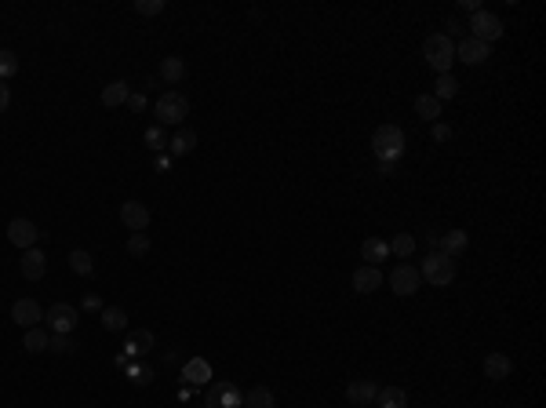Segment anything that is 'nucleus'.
Returning a JSON list of instances; mask_svg holds the SVG:
<instances>
[{
	"mask_svg": "<svg viewBox=\"0 0 546 408\" xmlns=\"http://www.w3.org/2000/svg\"><path fill=\"white\" fill-rule=\"evenodd\" d=\"M372 146H375V161L397 164L404 157V132L397 128V124H379L375 135H372Z\"/></svg>",
	"mask_w": 546,
	"mask_h": 408,
	"instance_id": "1",
	"label": "nucleus"
},
{
	"mask_svg": "<svg viewBox=\"0 0 546 408\" xmlns=\"http://www.w3.org/2000/svg\"><path fill=\"white\" fill-rule=\"evenodd\" d=\"M423 58L430 62V70L441 77V73H452V62H456V44L452 37H444V33H430L423 41Z\"/></svg>",
	"mask_w": 546,
	"mask_h": 408,
	"instance_id": "2",
	"label": "nucleus"
},
{
	"mask_svg": "<svg viewBox=\"0 0 546 408\" xmlns=\"http://www.w3.org/2000/svg\"><path fill=\"white\" fill-rule=\"evenodd\" d=\"M153 113H157L160 128H179V124L189 117V99L182 95V91H164V95L153 103Z\"/></svg>",
	"mask_w": 546,
	"mask_h": 408,
	"instance_id": "3",
	"label": "nucleus"
},
{
	"mask_svg": "<svg viewBox=\"0 0 546 408\" xmlns=\"http://www.w3.org/2000/svg\"><path fill=\"white\" fill-rule=\"evenodd\" d=\"M456 273H459L456 259L437 256V252H430V256L423 259V266H419V277H423V281H430V285H441V288H444V285H452Z\"/></svg>",
	"mask_w": 546,
	"mask_h": 408,
	"instance_id": "4",
	"label": "nucleus"
},
{
	"mask_svg": "<svg viewBox=\"0 0 546 408\" xmlns=\"http://www.w3.org/2000/svg\"><path fill=\"white\" fill-rule=\"evenodd\" d=\"M470 37L492 48V41H499V37H503V19H499V15H492V11H485V8L473 11V15H470Z\"/></svg>",
	"mask_w": 546,
	"mask_h": 408,
	"instance_id": "5",
	"label": "nucleus"
},
{
	"mask_svg": "<svg viewBox=\"0 0 546 408\" xmlns=\"http://www.w3.org/2000/svg\"><path fill=\"white\" fill-rule=\"evenodd\" d=\"M77 318H80V310L70 306V303H55V306L44 313V321H48L51 335H73V332H77Z\"/></svg>",
	"mask_w": 546,
	"mask_h": 408,
	"instance_id": "6",
	"label": "nucleus"
},
{
	"mask_svg": "<svg viewBox=\"0 0 546 408\" xmlns=\"http://www.w3.org/2000/svg\"><path fill=\"white\" fill-rule=\"evenodd\" d=\"M390 288H394V295H415L419 292V285H423V277H419V270L415 266H408V263H397L394 270H390Z\"/></svg>",
	"mask_w": 546,
	"mask_h": 408,
	"instance_id": "7",
	"label": "nucleus"
},
{
	"mask_svg": "<svg viewBox=\"0 0 546 408\" xmlns=\"http://www.w3.org/2000/svg\"><path fill=\"white\" fill-rule=\"evenodd\" d=\"M241 404H244V394L233 383H215L204 394V408H241Z\"/></svg>",
	"mask_w": 546,
	"mask_h": 408,
	"instance_id": "8",
	"label": "nucleus"
},
{
	"mask_svg": "<svg viewBox=\"0 0 546 408\" xmlns=\"http://www.w3.org/2000/svg\"><path fill=\"white\" fill-rule=\"evenodd\" d=\"M37 237H41V230L29 223V219H11V223H8V241H11L15 248H22V252L37 248Z\"/></svg>",
	"mask_w": 546,
	"mask_h": 408,
	"instance_id": "9",
	"label": "nucleus"
},
{
	"mask_svg": "<svg viewBox=\"0 0 546 408\" xmlns=\"http://www.w3.org/2000/svg\"><path fill=\"white\" fill-rule=\"evenodd\" d=\"M120 223L132 230V234H146V226H149V208L142 201H124L120 204Z\"/></svg>",
	"mask_w": 546,
	"mask_h": 408,
	"instance_id": "10",
	"label": "nucleus"
},
{
	"mask_svg": "<svg viewBox=\"0 0 546 408\" xmlns=\"http://www.w3.org/2000/svg\"><path fill=\"white\" fill-rule=\"evenodd\" d=\"M11 321L22 325V328H37V325L44 321V310H41L37 299H15V306H11Z\"/></svg>",
	"mask_w": 546,
	"mask_h": 408,
	"instance_id": "11",
	"label": "nucleus"
},
{
	"mask_svg": "<svg viewBox=\"0 0 546 408\" xmlns=\"http://www.w3.org/2000/svg\"><path fill=\"white\" fill-rule=\"evenodd\" d=\"M466 244H470V237H466L463 230H448V234H437L434 252H437V256H448V259H456V256L466 252Z\"/></svg>",
	"mask_w": 546,
	"mask_h": 408,
	"instance_id": "12",
	"label": "nucleus"
},
{
	"mask_svg": "<svg viewBox=\"0 0 546 408\" xmlns=\"http://www.w3.org/2000/svg\"><path fill=\"white\" fill-rule=\"evenodd\" d=\"M382 285V270L379 266H357L353 270V292L357 295H372Z\"/></svg>",
	"mask_w": 546,
	"mask_h": 408,
	"instance_id": "13",
	"label": "nucleus"
},
{
	"mask_svg": "<svg viewBox=\"0 0 546 408\" xmlns=\"http://www.w3.org/2000/svg\"><path fill=\"white\" fill-rule=\"evenodd\" d=\"M179 380L189 383V387H204V383L211 380V365H208L204 357H189V361L182 365V372H179Z\"/></svg>",
	"mask_w": 546,
	"mask_h": 408,
	"instance_id": "14",
	"label": "nucleus"
},
{
	"mask_svg": "<svg viewBox=\"0 0 546 408\" xmlns=\"http://www.w3.org/2000/svg\"><path fill=\"white\" fill-rule=\"evenodd\" d=\"M19 270H22L26 281H41L44 270H48V256L41 252V248H29V252L22 256V263H19Z\"/></svg>",
	"mask_w": 546,
	"mask_h": 408,
	"instance_id": "15",
	"label": "nucleus"
},
{
	"mask_svg": "<svg viewBox=\"0 0 546 408\" xmlns=\"http://www.w3.org/2000/svg\"><path fill=\"white\" fill-rule=\"evenodd\" d=\"M375 394H379V387H375L372 380H353V383L346 387V401H350V404H361V408L375 404Z\"/></svg>",
	"mask_w": 546,
	"mask_h": 408,
	"instance_id": "16",
	"label": "nucleus"
},
{
	"mask_svg": "<svg viewBox=\"0 0 546 408\" xmlns=\"http://www.w3.org/2000/svg\"><path fill=\"white\" fill-rule=\"evenodd\" d=\"M456 58L466 62V66H481V62L488 58V44H481V41L466 37L463 44H456Z\"/></svg>",
	"mask_w": 546,
	"mask_h": 408,
	"instance_id": "17",
	"label": "nucleus"
},
{
	"mask_svg": "<svg viewBox=\"0 0 546 408\" xmlns=\"http://www.w3.org/2000/svg\"><path fill=\"white\" fill-rule=\"evenodd\" d=\"M510 372H513V361H510L506 354L492 350V354L485 357V375H488L492 383H503V380H510Z\"/></svg>",
	"mask_w": 546,
	"mask_h": 408,
	"instance_id": "18",
	"label": "nucleus"
},
{
	"mask_svg": "<svg viewBox=\"0 0 546 408\" xmlns=\"http://www.w3.org/2000/svg\"><path fill=\"white\" fill-rule=\"evenodd\" d=\"M197 150V132L194 128H179L172 139H168V153L172 157H189Z\"/></svg>",
	"mask_w": 546,
	"mask_h": 408,
	"instance_id": "19",
	"label": "nucleus"
},
{
	"mask_svg": "<svg viewBox=\"0 0 546 408\" xmlns=\"http://www.w3.org/2000/svg\"><path fill=\"white\" fill-rule=\"evenodd\" d=\"M387 256H390V244L382 241V237H368V241L361 244V259H364V266H379Z\"/></svg>",
	"mask_w": 546,
	"mask_h": 408,
	"instance_id": "20",
	"label": "nucleus"
},
{
	"mask_svg": "<svg viewBox=\"0 0 546 408\" xmlns=\"http://www.w3.org/2000/svg\"><path fill=\"white\" fill-rule=\"evenodd\" d=\"M375 404L379 408H408V390L404 387H379Z\"/></svg>",
	"mask_w": 546,
	"mask_h": 408,
	"instance_id": "21",
	"label": "nucleus"
},
{
	"mask_svg": "<svg viewBox=\"0 0 546 408\" xmlns=\"http://www.w3.org/2000/svg\"><path fill=\"white\" fill-rule=\"evenodd\" d=\"M153 332H132V335H127V342H124V357H139V354H146V350H153Z\"/></svg>",
	"mask_w": 546,
	"mask_h": 408,
	"instance_id": "22",
	"label": "nucleus"
},
{
	"mask_svg": "<svg viewBox=\"0 0 546 408\" xmlns=\"http://www.w3.org/2000/svg\"><path fill=\"white\" fill-rule=\"evenodd\" d=\"M127 95H132V88H127L124 80H113V84L103 88V106H106V110H117V106L127 103Z\"/></svg>",
	"mask_w": 546,
	"mask_h": 408,
	"instance_id": "23",
	"label": "nucleus"
},
{
	"mask_svg": "<svg viewBox=\"0 0 546 408\" xmlns=\"http://www.w3.org/2000/svg\"><path fill=\"white\" fill-rule=\"evenodd\" d=\"M430 95L437 99V103H448V99H456L459 95V80L452 77V73H441L437 80H434V91Z\"/></svg>",
	"mask_w": 546,
	"mask_h": 408,
	"instance_id": "24",
	"label": "nucleus"
},
{
	"mask_svg": "<svg viewBox=\"0 0 546 408\" xmlns=\"http://www.w3.org/2000/svg\"><path fill=\"white\" fill-rule=\"evenodd\" d=\"M273 404H277V397H273L270 387H251L244 394V404L241 408H273Z\"/></svg>",
	"mask_w": 546,
	"mask_h": 408,
	"instance_id": "25",
	"label": "nucleus"
},
{
	"mask_svg": "<svg viewBox=\"0 0 546 408\" xmlns=\"http://www.w3.org/2000/svg\"><path fill=\"white\" fill-rule=\"evenodd\" d=\"M48 342H51V332L48 328H26V339H22V347L29 350V354H41V350H48Z\"/></svg>",
	"mask_w": 546,
	"mask_h": 408,
	"instance_id": "26",
	"label": "nucleus"
},
{
	"mask_svg": "<svg viewBox=\"0 0 546 408\" xmlns=\"http://www.w3.org/2000/svg\"><path fill=\"white\" fill-rule=\"evenodd\" d=\"M160 77H164L168 84H179L186 77V62L179 55H168V58H160Z\"/></svg>",
	"mask_w": 546,
	"mask_h": 408,
	"instance_id": "27",
	"label": "nucleus"
},
{
	"mask_svg": "<svg viewBox=\"0 0 546 408\" xmlns=\"http://www.w3.org/2000/svg\"><path fill=\"white\" fill-rule=\"evenodd\" d=\"M103 328H106V332H124V328H127V313H124L120 306H106V310H103Z\"/></svg>",
	"mask_w": 546,
	"mask_h": 408,
	"instance_id": "28",
	"label": "nucleus"
},
{
	"mask_svg": "<svg viewBox=\"0 0 546 408\" xmlns=\"http://www.w3.org/2000/svg\"><path fill=\"white\" fill-rule=\"evenodd\" d=\"M415 113H419L423 120H430V124H434V120L441 117V103H437L434 95H419V99H415Z\"/></svg>",
	"mask_w": 546,
	"mask_h": 408,
	"instance_id": "29",
	"label": "nucleus"
},
{
	"mask_svg": "<svg viewBox=\"0 0 546 408\" xmlns=\"http://www.w3.org/2000/svg\"><path fill=\"white\" fill-rule=\"evenodd\" d=\"M390 244V256H397V259H408L411 252H415V237L411 234H397L394 241H387Z\"/></svg>",
	"mask_w": 546,
	"mask_h": 408,
	"instance_id": "30",
	"label": "nucleus"
},
{
	"mask_svg": "<svg viewBox=\"0 0 546 408\" xmlns=\"http://www.w3.org/2000/svg\"><path fill=\"white\" fill-rule=\"evenodd\" d=\"M70 270H73V273H80V277H91V273H95L91 256H88V252H80V248H77V252H70Z\"/></svg>",
	"mask_w": 546,
	"mask_h": 408,
	"instance_id": "31",
	"label": "nucleus"
},
{
	"mask_svg": "<svg viewBox=\"0 0 546 408\" xmlns=\"http://www.w3.org/2000/svg\"><path fill=\"white\" fill-rule=\"evenodd\" d=\"M19 73V55L8 51V48H0V80H8Z\"/></svg>",
	"mask_w": 546,
	"mask_h": 408,
	"instance_id": "32",
	"label": "nucleus"
},
{
	"mask_svg": "<svg viewBox=\"0 0 546 408\" xmlns=\"http://www.w3.org/2000/svg\"><path fill=\"white\" fill-rule=\"evenodd\" d=\"M142 142H146L149 150H168V135H164V128H160V124H153V128H146Z\"/></svg>",
	"mask_w": 546,
	"mask_h": 408,
	"instance_id": "33",
	"label": "nucleus"
},
{
	"mask_svg": "<svg viewBox=\"0 0 546 408\" xmlns=\"http://www.w3.org/2000/svg\"><path fill=\"white\" fill-rule=\"evenodd\" d=\"M168 4L164 0H135V15H142V19H153V15H160Z\"/></svg>",
	"mask_w": 546,
	"mask_h": 408,
	"instance_id": "34",
	"label": "nucleus"
},
{
	"mask_svg": "<svg viewBox=\"0 0 546 408\" xmlns=\"http://www.w3.org/2000/svg\"><path fill=\"white\" fill-rule=\"evenodd\" d=\"M146 252H149V237H146V234H132V237H127V256L142 259Z\"/></svg>",
	"mask_w": 546,
	"mask_h": 408,
	"instance_id": "35",
	"label": "nucleus"
},
{
	"mask_svg": "<svg viewBox=\"0 0 546 408\" xmlns=\"http://www.w3.org/2000/svg\"><path fill=\"white\" fill-rule=\"evenodd\" d=\"M48 350H55V354H73V350H77V347H73V335H51Z\"/></svg>",
	"mask_w": 546,
	"mask_h": 408,
	"instance_id": "36",
	"label": "nucleus"
},
{
	"mask_svg": "<svg viewBox=\"0 0 546 408\" xmlns=\"http://www.w3.org/2000/svg\"><path fill=\"white\" fill-rule=\"evenodd\" d=\"M124 368H127V375H132V383H139V387L153 380V372H149V368H142V365H124Z\"/></svg>",
	"mask_w": 546,
	"mask_h": 408,
	"instance_id": "37",
	"label": "nucleus"
},
{
	"mask_svg": "<svg viewBox=\"0 0 546 408\" xmlns=\"http://www.w3.org/2000/svg\"><path fill=\"white\" fill-rule=\"evenodd\" d=\"M430 135H434V142H448V139H452V128H448V124H441V120H434Z\"/></svg>",
	"mask_w": 546,
	"mask_h": 408,
	"instance_id": "38",
	"label": "nucleus"
},
{
	"mask_svg": "<svg viewBox=\"0 0 546 408\" xmlns=\"http://www.w3.org/2000/svg\"><path fill=\"white\" fill-rule=\"evenodd\" d=\"M80 306H84V310H88V313H103V310H106V306H103V299H99V295H95V292H88V295H84V303H80Z\"/></svg>",
	"mask_w": 546,
	"mask_h": 408,
	"instance_id": "39",
	"label": "nucleus"
},
{
	"mask_svg": "<svg viewBox=\"0 0 546 408\" xmlns=\"http://www.w3.org/2000/svg\"><path fill=\"white\" fill-rule=\"evenodd\" d=\"M124 106H127V110H135V113H142V110H146V95H142V91H132Z\"/></svg>",
	"mask_w": 546,
	"mask_h": 408,
	"instance_id": "40",
	"label": "nucleus"
},
{
	"mask_svg": "<svg viewBox=\"0 0 546 408\" xmlns=\"http://www.w3.org/2000/svg\"><path fill=\"white\" fill-rule=\"evenodd\" d=\"M11 106V88H4V80H0V113H4Z\"/></svg>",
	"mask_w": 546,
	"mask_h": 408,
	"instance_id": "41",
	"label": "nucleus"
}]
</instances>
